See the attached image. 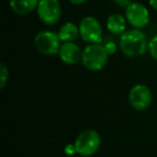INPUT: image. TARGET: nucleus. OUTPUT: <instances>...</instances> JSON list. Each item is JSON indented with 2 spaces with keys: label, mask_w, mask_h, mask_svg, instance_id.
Segmentation results:
<instances>
[{
  "label": "nucleus",
  "mask_w": 157,
  "mask_h": 157,
  "mask_svg": "<svg viewBox=\"0 0 157 157\" xmlns=\"http://www.w3.org/2000/svg\"><path fill=\"white\" fill-rule=\"evenodd\" d=\"M148 42L147 37L141 29L133 28L121 36L120 48L125 56L135 58L143 56L148 51Z\"/></svg>",
  "instance_id": "1"
},
{
  "label": "nucleus",
  "mask_w": 157,
  "mask_h": 157,
  "mask_svg": "<svg viewBox=\"0 0 157 157\" xmlns=\"http://www.w3.org/2000/svg\"><path fill=\"white\" fill-rule=\"evenodd\" d=\"M109 53L101 43L88 44L82 53V63L90 71H100L107 65Z\"/></svg>",
  "instance_id": "2"
},
{
  "label": "nucleus",
  "mask_w": 157,
  "mask_h": 157,
  "mask_svg": "<svg viewBox=\"0 0 157 157\" xmlns=\"http://www.w3.org/2000/svg\"><path fill=\"white\" fill-rule=\"evenodd\" d=\"M101 144L100 135L95 129L83 130L74 141L76 153L84 157L93 156L99 150Z\"/></svg>",
  "instance_id": "3"
},
{
  "label": "nucleus",
  "mask_w": 157,
  "mask_h": 157,
  "mask_svg": "<svg viewBox=\"0 0 157 157\" xmlns=\"http://www.w3.org/2000/svg\"><path fill=\"white\" fill-rule=\"evenodd\" d=\"M61 40L58 33L50 30H42L35 37V46L43 55H56L60 50Z\"/></svg>",
  "instance_id": "4"
},
{
  "label": "nucleus",
  "mask_w": 157,
  "mask_h": 157,
  "mask_svg": "<svg viewBox=\"0 0 157 157\" xmlns=\"http://www.w3.org/2000/svg\"><path fill=\"white\" fill-rule=\"evenodd\" d=\"M80 37L90 44L101 43L102 41V27L99 21L94 16H85L78 24Z\"/></svg>",
  "instance_id": "5"
},
{
  "label": "nucleus",
  "mask_w": 157,
  "mask_h": 157,
  "mask_svg": "<svg viewBox=\"0 0 157 157\" xmlns=\"http://www.w3.org/2000/svg\"><path fill=\"white\" fill-rule=\"evenodd\" d=\"M37 13L43 24L52 26L59 21L61 16V7L59 0H40Z\"/></svg>",
  "instance_id": "6"
},
{
  "label": "nucleus",
  "mask_w": 157,
  "mask_h": 157,
  "mask_svg": "<svg viewBox=\"0 0 157 157\" xmlns=\"http://www.w3.org/2000/svg\"><path fill=\"white\" fill-rule=\"evenodd\" d=\"M128 100L135 110L143 111L152 103V92L148 86L144 84H136L129 90Z\"/></svg>",
  "instance_id": "7"
},
{
  "label": "nucleus",
  "mask_w": 157,
  "mask_h": 157,
  "mask_svg": "<svg viewBox=\"0 0 157 157\" xmlns=\"http://www.w3.org/2000/svg\"><path fill=\"white\" fill-rule=\"evenodd\" d=\"M126 20L133 28L141 29L150 22V13L147 8L140 2H131L125 11Z\"/></svg>",
  "instance_id": "8"
},
{
  "label": "nucleus",
  "mask_w": 157,
  "mask_h": 157,
  "mask_svg": "<svg viewBox=\"0 0 157 157\" xmlns=\"http://www.w3.org/2000/svg\"><path fill=\"white\" fill-rule=\"evenodd\" d=\"M82 53L80 46L74 42H63L59 50V57L67 65H75L82 60Z\"/></svg>",
  "instance_id": "9"
},
{
  "label": "nucleus",
  "mask_w": 157,
  "mask_h": 157,
  "mask_svg": "<svg viewBox=\"0 0 157 157\" xmlns=\"http://www.w3.org/2000/svg\"><path fill=\"white\" fill-rule=\"evenodd\" d=\"M40 0H10V7L18 15H27L38 8Z\"/></svg>",
  "instance_id": "10"
},
{
  "label": "nucleus",
  "mask_w": 157,
  "mask_h": 157,
  "mask_svg": "<svg viewBox=\"0 0 157 157\" xmlns=\"http://www.w3.org/2000/svg\"><path fill=\"white\" fill-rule=\"evenodd\" d=\"M126 17H124L121 14H111L107 20V28L113 35L122 36L126 30Z\"/></svg>",
  "instance_id": "11"
},
{
  "label": "nucleus",
  "mask_w": 157,
  "mask_h": 157,
  "mask_svg": "<svg viewBox=\"0 0 157 157\" xmlns=\"http://www.w3.org/2000/svg\"><path fill=\"white\" fill-rule=\"evenodd\" d=\"M58 36L60 38L61 42H73L80 36L78 26H76L72 22L66 23L60 27L58 31Z\"/></svg>",
  "instance_id": "12"
},
{
  "label": "nucleus",
  "mask_w": 157,
  "mask_h": 157,
  "mask_svg": "<svg viewBox=\"0 0 157 157\" xmlns=\"http://www.w3.org/2000/svg\"><path fill=\"white\" fill-rule=\"evenodd\" d=\"M9 81V70L5 63L0 65V88H5Z\"/></svg>",
  "instance_id": "13"
},
{
  "label": "nucleus",
  "mask_w": 157,
  "mask_h": 157,
  "mask_svg": "<svg viewBox=\"0 0 157 157\" xmlns=\"http://www.w3.org/2000/svg\"><path fill=\"white\" fill-rule=\"evenodd\" d=\"M148 52H150L151 56L157 60V35L154 36L148 42Z\"/></svg>",
  "instance_id": "14"
},
{
  "label": "nucleus",
  "mask_w": 157,
  "mask_h": 157,
  "mask_svg": "<svg viewBox=\"0 0 157 157\" xmlns=\"http://www.w3.org/2000/svg\"><path fill=\"white\" fill-rule=\"evenodd\" d=\"M103 45H105L107 52L109 53V55H113L116 52V43L113 40H108L103 43Z\"/></svg>",
  "instance_id": "15"
},
{
  "label": "nucleus",
  "mask_w": 157,
  "mask_h": 157,
  "mask_svg": "<svg viewBox=\"0 0 157 157\" xmlns=\"http://www.w3.org/2000/svg\"><path fill=\"white\" fill-rule=\"evenodd\" d=\"M76 153V150H75V146H74V143L73 144H68L66 145L65 147V154H67L68 156H72L73 154Z\"/></svg>",
  "instance_id": "16"
},
{
  "label": "nucleus",
  "mask_w": 157,
  "mask_h": 157,
  "mask_svg": "<svg viewBox=\"0 0 157 157\" xmlns=\"http://www.w3.org/2000/svg\"><path fill=\"white\" fill-rule=\"evenodd\" d=\"M116 2H117L121 7H126V8L131 3L130 0H116Z\"/></svg>",
  "instance_id": "17"
},
{
  "label": "nucleus",
  "mask_w": 157,
  "mask_h": 157,
  "mask_svg": "<svg viewBox=\"0 0 157 157\" xmlns=\"http://www.w3.org/2000/svg\"><path fill=\"white\" fill-rule=\"evenodd\" d=\"M87 0H70V2L72 3V5H75V6H78V5H83V3H85Z\"/></svg>",
  "instance_id": "18"
},
{
  "label": "nucleus",
  "mask_w": 157,
  "mask_h": 157,
  "mask_svg": "<svg viewBox=\"0 0 157 157\" xmlns=\"http://www.w3.org/2000/svg\"><path fill=\"white\" fill-rule=\"evenodd\" d=\"M148 2H150L151 7L157 11V0H148Z\"/></svg>",
  "instance_id": "19"
}]
</instances>
